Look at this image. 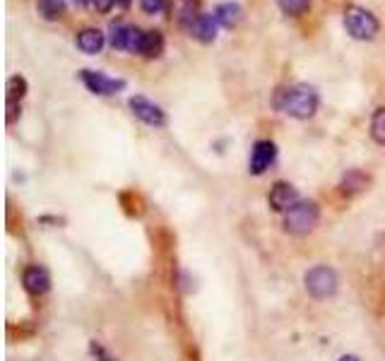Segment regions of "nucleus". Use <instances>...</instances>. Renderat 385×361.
Listing matches in <instances>:
<instances>
[{
  "mask_svg": "<svg viewBox=\"0 0 385 361\" xmlns=\"http://www.w3.org/2000/svg\"><path fill=\"white\" fill-rule=\"evenodd\" d=\"M303 284H306V292L313 299H330L335 296L337 287H340V277L337 272L328 265H316L303 275Z\"/></svg>",
  "mask_w": 385,
  "mask_h": 361,
  "instance_id": "obj_4",
  "label": "nucleus"
},
{
  "mask_svg": "<svg viewBox=\"0 0 385 361\" xmlns=\"http://www.w3.org/2000/svg\"><path fill=\"white\" fill-rule=\"evenodd\" d=\"M22 284L29 294H46L51 287V275L42 265H29L22 272Z\"/></svg>",
  "mask_w": 385,
  "mask_h": 361,
  "instance_id": "obj_11",
  "label": "nucleus"
},
{
  "mask_svg": "<svg viewBox=\"0 0 385 361\" xmlns=\"http://www.w3.org/2000/svg\"><path fill=\"white\" fill-rule=\"evenodd\" d=\"M80 80L92 94L99 97H111V94H118V92L126 90V80L121 78H109V75L99 73V70H80Z\"/></svg>",
  "mask_w": 385,
  "mask_h": 361,
  "instance_id": "obj_6",
  "label": "nucleus"
},
{
  "mask_svg": "<svg viewBox=\"0 0 385 361\" xmlns=\"http://www.w3.org/2000/svg\"><path fill=\"white\" fill-rule=\"evenodd\" d=\"M114 5H116V0H94V8L99 10V13H109Z\"/></svg>",
  "mask_w": 385,
  "mask_h": 361,
  "instance_id": "obj_23",
  "label": "nucleus"
},
{
  "mask_svg": "<svg viewBox=\"0 0 385 361\" xmlns=\"http://www.w3.org/2000/svg\"><path fill=\"white\" fill-rule=\"evenodd\" d=\"M200 15V0H178L176 5V20L183 29L190 27V22Z\"/></svg>",
  "mask_w": 385,
  "mask_h": 361,
  "instance_id": "obj_16",
  "label": "nucleus"
},
{
  "mask_svg": "<svg viewBox=\"0 0 385 361\" xmlns=\"http://www.w3.org/2000/svg\"><path fill=\"white\" fill-rule=\"evenodd\" d=\"M164 54V34L159 29H147L142 37V49H140V56L145 58H159Z\"/></svg>",
  "mask_w": 385,
  "mask_h": 361,
  "instance_id": "obj_15",
  "label": "nucleus"
},
{
  "mask_svg": "<svg viewBox=\"0 0 385 361\" xmlns=\"http://www.w3.org/2000/svg\"><path fill=\"white\" fill-rule=\"evenodd\" d=\"M140 8L147 15H159L166 10V0H140Z\"/></svg>",
  "mask_w": 385,
  "mask_h": 361,
  "instance_id": "obj_21",
  "label": "nucleus"
},
{
  "mask_svg": "<svg viewBox=\"0 0 385 361\" xmlns=\"http://www.w3.org/2000/svg\"><path fill=\"white\" fill-rule=\"evenodd\" d=\"M142 37L145 32L126 22H111L109 27V44L116 51H130V54H140L142 49Z\"/></svg>",
  "mask_w": 385,
  "mask_h": 361,
  "instance_id": "obj_5",
  "label": "nucleus"
},
{
  "mask_svg": "<svg viewBox=\"0 0 385 361\" xmlns=\"http://www.w3.org/2000/svg\"><path fill=\"white\" fill-rule=\"evenodd\" d=\"M192 39H197L200 44H212L217 39V32H219V22L214 15H207V13H200L195 20L190 22V27L185 29Z\"/></svg>",
  "mask_w": 385,
  "mask_h": 361,
  "instance_id": "obj_9",
  "label": "nucleus"
},
{
  "mask_svg": "<svg viewBox=\"0 0 385 361\" xmlns=\"http://www.w3.org/2000/svg\"><path fill=\"white\" fill-rule=\"evenodd\" d=\"M320 219V207L313 200H299L294 207H289L284 212V231L294 236H303L308 231H313V226Z\"/></svg>",
  "mask_w": 385,
  "mask_h": 361,
  "instance_id": "obj_2",
  "label": "nucleus"
},
{
  "mask_svg": "<svg viewBox=\"0 0 385 361\" xmlns=\"http://www.w3.org/2000/svg\"><path fill=\"white\" fill-rule=\"evenodd\" d=\"M277 8L289 17H301L311 10V0H277Z\"/></svg>",
  "mask_w": 385,
  "mask_h": 361,
  "instance_id": "obj_20",
  "label": "nucleus"
},
{
  "mask_svg": "<svg viewBox=\"0 0 385 361\" xmlns=\"http://www.w3.org/2000/svg\"><path fill=\"white\" fill-rule=\"evenodd\" d=\"M27 92H29V82L22 78V75H13V78H8V82H5V94H8V102H22Z\"/></svg>",
  "mask_w": 385,
  "mask_h": 361,
  "instance_id": "obj_18",
  "label": "nucleus"
},
{
  "mask_svg": "<svg viewBox=\"0 0 385 361\" xmlns=\"http://www.w3.org/2000/svg\"><path fill=\"white\" fill-rule=\"evenodd\" d=\"M75 44H78V49L82 51V54L97 56V54H102L104 44H106V37H104L102 29L87 27V29H82V32H78V37H75Z\"/></svg>",
  "mask_w": 385,
  "mask_h": 361,
  "instance_id": "obj_12",
  "label": "nucleus"
},
{
  "mask_svg": "<svg viewBox=\"0 0 385 361\" xmlns=\"http://www.w3.org/2000/svg\"><path fill=\"white\" fill-rule=\"evenodd\" d=\"M369 183H371V176H366L364 171H359V169H352V171L344 173L340 190L344 195H359L369 188Z\"/></svg>",
  "mask_w": 385,
  "mask_h": 361,
  "instance_id": "obj_14",
  "label": "nucleus"
},
{
  "mask_svg": "<svg viewBox=\"0 0 385 361\" xmlns=\"http://www.w3.org/2000/svg\"><path fill=\"white\" fill-rule=\"evenodd\" d=\"M22 114V106L20 102H8V114H5V121H8V126H13L17 118H20Z\"/></svg>",
  "mask_w": 385,
  "mask_h": 361,
  "instance_id": "obj_22",
  "label": "nucleus"
},
{
  "mask_svg": "<svg viewBox=\"0 0 385 361\" xmlns=\"http://www.w3.org/2000/svg\"><path fill=\"white\" fill-rule=\"evenodd\" d=\"M344 29L352 39L357 42H371L376 39V34L381 32V22L378 17L366 8H359V5H352L344 13Z\"/></svg>",
  "mask_w": 385,
  "mask_h": 361,
  "instance_id": "obj_3",
  "label": "nucleus"
},
{
  "mask_svg": "<svg viewBox=\"0 0 385 361\" xmlns=\"http://www.w3.org/2000/svg\"><path fill=\"white\" fill-rule=\"evenodd\" d=\"M128 106H130L133 116L138 121H142L145 126H152V128H161L166 126V114L161 111V106H157L154 102H149L147 97L142 94H135L128 99Z\"/></svg>",
  "mask_w": 385,
  "mask_h": 361,
  "instance_id": "obj_7",
  "label": "nucleus"
},
{
  "mask_svg": "<svg viewBox=\"0 0 385 361\" xmlns=\"http://www.w3.org/2000/svg\"><path fill=\"white\" fill-rule=\"evenodd\" d=\"M214 17H217L219 27L224 29H234L238 22L243 20V8L234 0H226V3H219L217 8H214Z\"/></svg>",
  "mask_w": 385,
  "mask_h": 361,
  "instance_id": "obj_13",
  "label": "nucleus"
},
{
  "mask_svg": "<svg viewBox=\"0 0 385 361\" xmlns=\"http://www.w3.org/2000/svg\"><path fill=\"white\" fill-rule=\"evenodd\" d=\"M318 92L311 85H291V87H279L272 97V106L277 111L291 116L296 121H306L318 111Z\"/></svg>",
  "mask_w": 385,
  "mask_h": 361,
  "instance_id": "obj_1",
  "label": "nucleus"
},
{
  "mask_svg": "<svg viewBox=\"0 0 385 361\" xmlns=\"http://www.w3.org/2000/svg\"><path fill=\"white\" fill-rule=\"evenodd\" d=\"M66 0H39L37 3V10H39V15L44 17V20H49V22H56V20H61L63 15H66Z\"/></svg>",
  "mask_w": 385,
  "mask_h": 361,
  "instance_id": "obj_17",
  "label": "nucleus"
},
{
  "mask_svg": "<svg viewBox=\"0 0 385 361\" xmlns=\"http://www.w3.org/2000/svg\"><path fill=\"white\" fill-rule=\"evenodd\" d=\"M116 5H118V8H123V10H128L133 5V0H116Z\"/></svg>",
  "mask_w": 385,
  "mask_h": 361,
  "instance_id": "obj_24",
  "label": "nucleus"
},
{
  "mask_svg": "<svg viewBox=\"0 0 385 361\" xmlns=\"http://www.w3.org/2000/svg\"><path fill=\"white\" fill-rule=\"evenodd\" d=\"M267 200H270V207L275 209V212H287L289 207H294L296 202H299V193H296V188L291 183H287V180H277L270 188Z\"/></svg>",
  "mask_w": 385,
  "mask_h": 361,
  "instance_id": "obj_10",
  "label": "nucleus"
},
{
  "mask_svg": "<svg viewBox=\"0 0 385 361\" xmlns=\"http://www.w3.org/2000/svg\"><path fill=\"white\" fill-rule=\"evenodd\" d=\"M340 361H359V357H354V354H344Z\"/></svg>",
  "mask_w": 385,
  "mask_h": 361,
  "instance_id": "obj_26",
  "label": "nucleus"
},
{
  "mask_svg": "<svg viewBox=\"0 0 385 361\" xmlns=\"http://www.w3.org/2000/svg\"><path fill=\"white\" fill-rule=\"evenodd\" d=\"M277 159V145L272 140H258L250 149V173L253 176H262Z\"/></svg>",
  "mask_w": 385,
  "mask_h": 361,
  "instance_id": "obj_8",
  "label": "nucleus"
},
{
  "mask_svg": "<svg viewBox=\"0 0 385 361\" xmlns=\"http://www.w3.org/2000/svg\"><path fill=\"white\" fill-rule=\"evenodd\" d=\"M78 8H87V5H94V0H75Z\"/></svg>",
  "mask_w": 385,
  "mask_h": 361,
  "instance_id": "obj_25",
  "label": "nucleus"
},
{
  "mask_svg": "<svg viewBox=\"0 0 385 361\" xmlns=\"http://www.w3.org/2000/svg\"><path fill=\"white\" fill-rule=\"evenodd\" d=\"M371 140L385 147V106L376 109L371 116Z\"/></svg>",
  "mask_w": 385,
  "mask_h": 361,
  "instance_id": "obj_19",
  "label": "nucleus"
}]
</instances>
